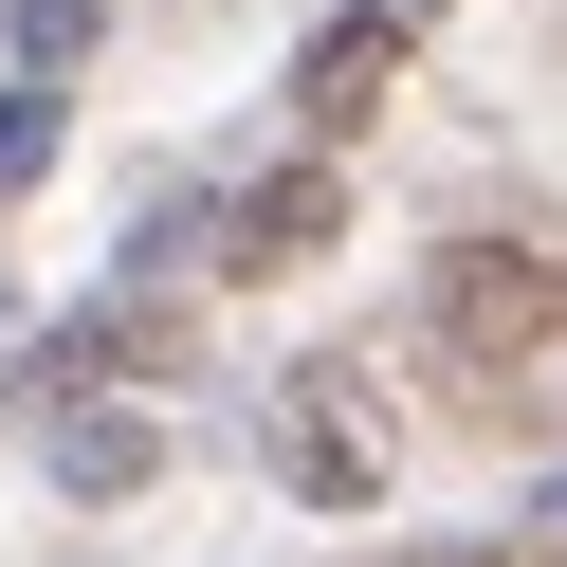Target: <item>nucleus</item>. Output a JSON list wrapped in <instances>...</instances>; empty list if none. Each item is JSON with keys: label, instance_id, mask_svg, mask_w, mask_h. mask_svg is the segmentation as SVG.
<instances>
[{"label": "nucleus", "instance_id": "obj_1", "mask_svg": "<svg viewBox=\"0 0 567 567\" xmlns=\"http://www.w3.org/2000/svg\"><path fill=\"white\" fill-rule=\"evenodd\" d=\"M421 311H440V348L476 384H513V367L567 348V257H549V238H457V257L421 275Z\"/></svg>", "mask_w": 567, "mask_h": 567}, {"label": "nucleus", "instance_id": "obj_2", "mask_svg": "<svg viewBox=\"0 0 567 567\" xmlns=\"http://www.w3.org/2000/svg\"><path fill=\"white\" fill-rule=\"evenodd\" d=\"M275 476H293L311 513H367L384 494V384L367 367H293L275 384Z\"/></svg>", "mask_w": 567, "mask_h": 567}, {"label": "nucleus", "instance_id": "obj_3", "mask_svg": "<svg viewBox=\"0 0 567 567\" xmlns=\"http://www.w3.org/2000/svg\"><path fill=\"white\" fill-rule=\"evenodd\" d=\"M384 92H403V0H348V19H311V38H293V128H311V165H330Z\"/></svg>", "mask_w": 567, "mask_h": 567}, {"label": "nucleus", "instance_id": "obj_4", "mask_svg": "<svg viewBox=\"0 0 567 567\" xmlns=\"http://www.w3.org/2000/svg\"><path fill=\"white\" fill-rule=\"evenodd\" d=\"M348 238V184L330 165H275L257 202H220V275H293V257H330Z\"/></svg>", "mask_w": 567, "mask_h": 567}, {"label": "nucleus", "instance_id": "obj_5", "mask_svg": "<svg viewBox=\"0 0 567 567\" xmlns=\"http://www.w3.org/2000/svg\"><path fill=\"white\" fill-rule=\"evenodd\" d=\"M55 476H74V494H147L165 476V421H128V403L111 421H55Z\"/></svg>", "mask_w": 567, "mask_h": 567}, {"label": "nucleus", "instance_id": "obj_6", "mask_svg": "<svg viewBox=\"0 0 567 567\" xmlns=\"http://www.w3.org/2000/svg\"><path fill=\"white\" fill-rule=\"evenodd\" d=\"M55 147H74V111L19 74V92H0V202H19V184H55Z\"/></svg>", "mask_w": 567, "mask_h": 567}, {"label": "nucleus", "instance_id": "obj_7", "mask_svg": "<svg viewBox=\"0 0 567 567\" xmlns=\"http://www.w3.org/2000/svg\"><path fill=\"white\" fill-rule=\"evenodd\" d=\"M92 38H111V0H19V74H38V92H55V74H74V55H92Z\"/></svg>", "mask_w": 567, "mask_h": 567}, {"label": "nucleus", "instance_id": "obj_8", "mask_svg": "<svg viewBox=\"0 0 567 567\" xmlns=\"http://www.w3.org/2000/svg\"><path fill=\"white\" fill-rule=\"evenodd\" d=\"M403 567H530L513 530H457V549H403Z\"/></svg>", "mask_w": 567, "mask_h": 567}, {"label": "nucleus", "instance_id": "obj_9", "mask_svg": "<svg viewBox=\"0 0 567 567\" xmlns=\"http://www.w3.org/2000/svg\"><path fill=\"white\" fill-rule=\"evenodd\" d=\"M549 530H567V494H549Z\"/></svg>", "mask_w": 567, "mask_h": 567}, {"label": "nucleus", "instance_id": "obj_10", "mask_svg": "<svg viewBox=\"0 0 567 567\" xmlns=\"http://www.w3.org/2000/svg\"><path fill=\"white\" fill-rule=\"evenodd\" d=\"M403 19H421V0H403Z\"/></svg>", "mask_w": 567, "mask_h": 567}]
</instances>
